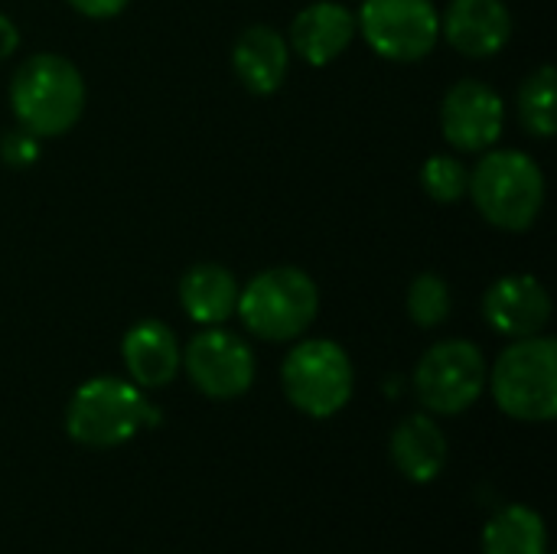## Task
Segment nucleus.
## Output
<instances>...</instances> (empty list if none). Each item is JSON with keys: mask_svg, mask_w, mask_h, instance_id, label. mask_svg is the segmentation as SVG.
I'll list each match as a JSON object with an SVG mask.
<instances>
[{"mask_svg": "<svg viewBox=\"0 0 557 554\" xmlns=\"http://www.w3.org/2000/svg\"><path fill=\"white\" fill-rule=\"evenodd\" d=\"M10 108L16 124L39 140L69 134L85 108V82L75 62L59 52L23 59L10 82Z\"/></svg>", "mask_w": 557, "mask_h": 554, "instance_id": "obj_1", "label": "nucleus"}, {"mask_svg": "<svg viewBox=\"0 0 557 554\" xmlns=\"http://www.w3.org/2000/svg\"><path fill=\"white\" fill-rule=\"evenodd\" d=\"M157 421L160 411L144 398V392L134 382L114 376H98L82 382L65 408L69 438L91 451L121 447L137 431Z\"/></svg>", "mask_w": 557, "mask_h": 554, "instance_id": "obj_2", "label": "nucleus"}, {"mask_svg": "<svg viewBox=\"0 0 557 554\" xmlns=\"http://www.w3.org/2000/svg\"><path fill=\"white\" fill-rule=\"evenodd\" d=\"M245 330L268 343H287L304 336L320 313V291L313 278L300 268L281 264L255 274L245 291H238V307Z\"/></svg>", "mask_w": 557, "mask_h": 554, "instance_id": "obj_3", "label": "nucleus"}, {"mask_svg": "<svg viewBox=\"0 0 557 554\" xmlns=\"http://www.w3.org/2000/svg\"><path fill=\"white\" fill-rule=\"evenodd\" d=\"M467 193L490 225L525 232L545 206V173L522 150H493L470 173Z\"/></svg>", "mask_w": 557, "mask_h": 554, "instance_id": "obj_4", "label": "nucleus"}, {"mask_svg": "<svg viewBox=\"0 0 557 554\" xmlns=\"http://www.w3.org/2000/svg\"><path fill=\"white\" fill-rule=\"evenodd\" d=\"M499 411L516 421L542 424L557 415V343L552 336L516 340L490 372Z\"/></svg>", "mask_w": 557, "mask_h": 554, "instance_id": "obj_5", "label": "nucleus"}, {"mask_svg": "<svg viewBox=\"0 0 557 554\" xmlns=\"http://www.w3.org/2000/svg\"><path fill=\"white\" fill-rule=\"evenodd\" d=\"M281 385L287 402L307 418H333L349 405L356 372L339 343L307 340L287 353L281 366Z\"/></svg>", "mask_w": 557, "mask_h": 554, "instance_id": "obj_6", "label": "nucleus"}, {"mask_svg": "<svg viewBox=\"0 0 557 554\" xmlns=\"http://www.w3.org/2000/svg\"><path fill=\"white\" fill-rule=\"evenodd\" d=\"M486 389V359L470 340L431 346L414 369V392L431 415H463Z\"/></svg>", "mask_w": 557, "mask_h": 554, "instance_id": "obj_7", "label": "nucleus"}, {"mask_svg": "<svg viewBox=\"0 0 557 554\" xmlns=\"http://www.w3.org/2000/svg\"><path fill=\"white\" fill-rule=\"evenodd\" d=\"M356 29L388 62H418L441 39L434 0H362Z\"/></svg>", "mask_w": 557, "mask_h": 554, "instance_id": "obj_8", "label": "nucleus"}, {"mask_svg": "<svg viewBox=\"0 0 557 554\" xmlns=\"http://www.w3.org/2000/svg\"><path fill=\"white\" fill-rule=\"evenodd\" d=\"M189 382L212 402L242 398L255 385V353L251 346L219 327L202 330L183 353L180 362Z\"/></svg>", "mask_w": 557, "mask_h": 554, "instance_id": "obj_9", "label": "nucleus"}, {"mask_svg": "<svg viewBox=\"0 0 557 554\" xmlns=\"http://www.w3.org/2000/svg\"><path fill=\"white\" fill-rule=\"evenodd\" d=\"M506 124V104L496 88L476 78H463L447 88L441 101V127L447 144L463 153H480L493 147Z\"/></svg>", "mask_w": 557, "mask_h": 554, "instance_id": "obj_10", "label": "nucleus"}, {"mask_svg": "<svg viewBox=\"0 0 557 554\" xmlns=\"http://www.w3.org/2000/svg\"><path fill=\"white\" fill-rule=\"evenodd\" d=\"M483 317L499 336H535L552 320V297L532 274H506L483 294Z\"/></svg>", "mask_w": 557, "mask_h": 554, "instance_id": "obj_11", "label": "nucleus"}, {"mask_svg": "<svg viewBox=\"0 0 557 554\" xmlns=\"http://www.w3.org/2000/svg\"><path fill=\"white\" fill-rule=\"evenodd\" d=\"M441 36L467 59H490L509 42L512 13L503 0H450Z\"/></svg>", "mask_w": 557, "mask_h": 554, "instance_id": "obj_12", "label": "nucleus"}, {"mask_svg": "<svg viewBox=\"0 0 557 554\" xmlns=\"http://www.w3.org/2000/svg\"><path fill=\"white\" fill-rule=\"evenodd\" d=\"M356 36V13L336 0H317L304 7L290 23V46L307 65H330Z\"/></svg>", "mask_w": 557, "mask_h": 554, "instance_id": "obj_13", "label": "nucleus"}, {"mask_svg": "<svg viewBox=\"0 0 557 554\" xmlns=\"http://www.w3.org/2000/svg\"><path fill=\"white\" fill-rule=\"evenodd\" d=\"M121 359L137 389H163L176 379L183 353L173 330L160 320L134 323L121 340Z\"/></svg>", "mask_w": 557, "mask_h": 554, "instance_id": "obj_14", "label": "nucleus"}, {"mask_svg": "<svg viewBox=\"0 0 557 554\" xmlns=\"http://www.w3.org/2000/svg\"><path fill=\"white\" fill-rule=\"evenodd\" d=\"M232 69L251 95H274L287 78L290 46L274 26L255 23L235 39Z\"/></svg>", "mask_w": 557, "mask_h": 554, "instance_id": "obj_15", "label": "nucleus"}, {"mask_svg": "<svg viewBox=\"0 0 557 554\" xmlns=\"http://www.w3.org/2000/svg\"><path fill=\"white\" fill-rule=\"evenodd\" d=\"M447 438L431 415H411L392 431V464L411 483H431L447 467Z\"/></svg>", "mask_w": 557, "mask_h": 554, "instance_id": "obj_16", "label": "nucleus"}, {"mask_svg": "<svg viewBox=\"0 0 557 554\" xmlns=\"http://www.w3.org/2000/svg\"><path fill=\"white\" fill-rule=\"evenodd\" d=\"M238 281L222 264H196L180 281V304L193 323L219 327L238 307Z\"/></svg>", "mask_w": 557, "mask_h": 554, "instance_id": "obj_17", "label": "nucleus"}, {"mask_svg": "<svg viewBox=\"0 0 557 554\" xmlns=\"http://www.w3.org/2000/svg\"><path fill=\"white\" fill-rule=\"evenodd\" d=\"M483 554H548L545 519L532 506H506L483 529Z\"/></svg>", "mask_w": 557, "mask_h": 554, "instance_id": "obj_18", "label": "nucleus"}, {"mask_svg": "<svg viewBox=\"0 0 557 554\" xmlns=\"http://www.w3.org/2000/svg\"><path fill=\"white\" fill-rule=\"evenodd\" d=\"M555 65H542L539 72H532L522 88H519V114L522 124L535 134V137H552L557 127V108H555Z\"/></svg>", "mask_w": 557, "mask_h": 554, "instance_id": "obj_19", "label": "nucleus"}, {"mask_svg": "<svg viewBox=\"0 0 557 554\" xmlns=\"http://www.w3.org/2000/svg\"><path fill=\"white\" fill-rule=\"evenodd\" d=\"M408 317L421 330H434L450 317V287L441 274H418L408 287Z\"/></svg>", "mask_w": 557, "mask_h": 554, "instance_id": "obj_20", "label": "nucleus"}, {"mask_svg": "<svg viewBox=\"0 0 557 554\" xmlns=\"http://www.w3.org/2000/svg\"><path fill=\"white\" fill-rule=\"evenodd\" d=\"M421 186L434 202H457V199L467 196L470 173H467V167L460 160H454L447 153H437L421 167Z\"/></svg>", "mask_w": 557, "mask_h": 554, "instance_id": "obj_21", "label": "nucleus"}, {"mask_svg": "<svg viewBox=\"0 0 557 554\" xmlns=\"http://www.w3.org/2000/svg\"><path fill=\"white\" fill-rule=\"evenodd\" d=\"M0 160L13 170H26L39 160V137H33L29 131L16 127V131H7L0 137Z\"/></svg>", "mask_w": 557, "mask_h": 554, "instance_id": "obj_22", "label": "nucleus"}, {"mask_svg": "<svg viewBox=\"0 0 557 554\" xmlns=\"http://www.w3.org/2000/svg\"><path fill=\"white\" fill-rule=\"evenodd\" d=\"M131 0H69V7L88 20H111L127 10Z\"/></svg>", "mask_w": 557, "mask_h": 554, "instance_id": "obj_23", "label": "nucleus"}, {"mask_svg": "<svg viewBox=\"0 0 557 554\" xmlns=\"http://www.w3.org/2000/svg\"><path fill=\"white\" fill-rule=\"evenodd\" d=\"M16 49H20V29H16V23L10 16L0 13V62L10 59Z\"/></svg>", "mask_w": 557, "mask_h": 554, "instance_id": "obj_24", "label": "nucleus"}]
</instances>
